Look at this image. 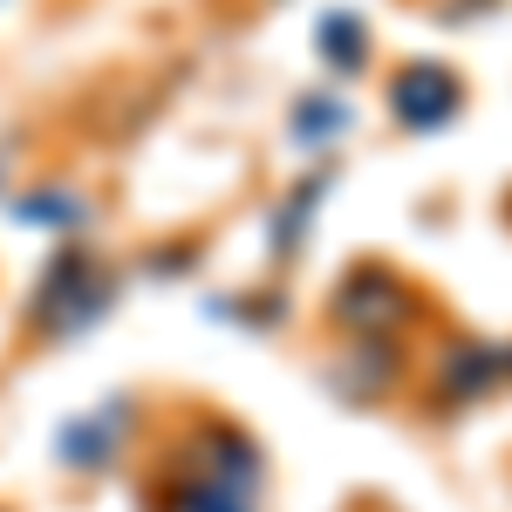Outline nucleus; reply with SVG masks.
Returning a JSON list of instances; mask_svg holds the SVG:
<instances>
[{
	"label": "nucleus",
	"mask_w": 512,
	"mask_h": 512,
	"mask_svg": "<svg viewBox=\"0 0 512 512\" xmlns=\"http://www.w3.org/2000/svg\"><path fill=\"white\" fill-rule=\"evenodd\" d=\"M103 308H110V287L96 274V260H89L82 246H62V253L48 260V274L35 280L28 321H35L41 335H76V328H89Z\"/></svg>",
	"instance_id": "1"
},
{
	"label": "nucleus",
	"mask_w": 512,
	"mask_h": 512,
	"mask_svg": "<svg viewBox=\"0 0 512 512\" xmlns=\"http://www.w3.org/2000/svg\"><path fill=\"white\" fill-rule=\"evenodd\" d=\"M123 403H110L103 417H76L69 431H62V458L76 465V472H96V465H110V451H117V431H123Z\"/></svg>",
	"instance_id": "2"
},
{
	"label": "nucleus",
	"mask_w": 512,
	"mask_h": 512,
	"mask_svg": "<svg viewBox=\"0 0 512 512\" xmlns=\"http://www.w3.org/2000/svg\"><path fill=\"white\" fill-rule=\"evenodd\" d=\"M21 219H41V226H69V219H82V198H21Z\"/></svg>",
	"instance_id": "3"
}]
</instances>
